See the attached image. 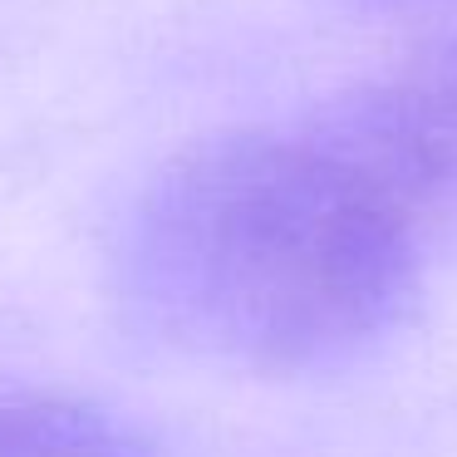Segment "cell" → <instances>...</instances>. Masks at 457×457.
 I'll use <instances>...</instances> for the list:
<instances>
[{"label":"cell","instance_id":"1","mask_svg":"<svg viewBox=\"0 0 457 457\" xmlns=\"http://www.w3.org/2000/svg\"><path fill=\"white\" fill-rule=\"evenodd\" d=\"M428 237L315 119L237 129L153 178L123 237V295L168 345L256 374L364 354L418 300Z\"/></svg>","mask_w":457,"mask_h":457},{"label":"cell","instance_id":"2","mask_svg":"<svg viewBox=\"0 0 457 457\" xmlns=\"http://www.w3.org/2000/svg\"><path fill=\"white\" fill-rule=\"evenodd\" d=\"M315 123L428 241L457 221V30L339 94Z\"/></svg>","mask_w":457,"mask_h":457},{"label":"cell","instance_id":"3","mask_svg":"<svg viewBox=\"0 0 457 457\" xmlns=\"http://www.w3.org/2000/svg\"><path fill=\"white\" fill-rule=\"evenodd\" d=\"M0 457H148V447L99 408L0 398Z\"/></svg>","mask_w":457,"mask_h":457}]
</instances>
